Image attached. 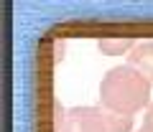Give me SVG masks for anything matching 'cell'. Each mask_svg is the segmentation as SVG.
<instances>
[{
    "label": "cell",
    "mask_w": 153,
    "mask_h": 132,
    "mask_svg": "<svg viewBox=\"0 0 153 132\" xmlns=\"http://www.w3.org/2000/svg\"><path fill=\"white\" fill-rule=\"evenodd\" d=\"M151 81L130 64L115 66L100 81V107L107 112L133 117L138 109L151 107Z\"/></svg>",
    "instance_id": "obj_1"
},
{
    "label": "cell",
    "mask_w": 153,
    "mask_h": 132,
    "mask_svg": "<svg viewBox=\"0 0 153 132\" xmlns=\"http://www.w3.org/2000/svg\"><path fill=\"white\" fill-rule=\"evenodd\" d=\"M56 132H107L102 107H71L61 109L56 104Z\"/></svg>",
    "instance_id": "obj_2"
},
{
    "label": "cell",
    "mask_w": 153,
    "mask_h": 132,
    "mask_svg": "<svg viewBox=\"0 0 153 132\" xmlns=\"http://www.w3.org/2000/svg\"><path fill=\"white\" fill-rule=\"evenodd\" d=\"M128 64H130L133 69H138V71L151 81V87H153V41L138 43L135 48L128 54Z\"/></svg>",
    "instance_id": "obj_3"
},
{
    "label": "cell",
    "mask_w": 153,
    "mask_h": 132,
    "mask_svg": "<svg viewBox=\"0 0 153 132\" xmlns=\"http://www.w3.org/2000/svg\"><path fill=\"white\" fill-rule=\"evenodd\" d=\"M135 46H138L135 38H100L97 41V48L105 56H120L125 51H133Z\"/></svg>",
    "instance_id": "obj_4"
},
{
    "label": "cell",
    "mask_w": 153,
    "mask_h": 132,
    "mask_svg": "<svg viewBox=\"0 0 153 132\" xmlns=\"http://www.w3.org/2000/svg\"><path fill=\"white\" fill-rule=\"evenodd\" d=\"M105 112V125H107V132H130L133 130V117L128 114H117V112Z\"/></svg>",
    "instance_id": "obj_5"
},
{
    "label": "cell",
    "mask_w": 153,
    "mask_h": 132,
    "mask_svg": "<svg viewBox=\"0 0 153 132\" xmlns=\"http://www.w3.org/2000/svg\"><path fill=\"white\" fill-rule=\"evenodd\" d=\"M143 127H146L148 132H153V102H151V107H148V112H146V120H143Z\"/></svg>",
    "instance_id": "obj_6"
},
{
    "label": "cell",
    "mask_w": 153,
    "mask_h": 132,
    "mask_svg": "<svg viewBox=\"0 0 153 132\" xmlns=\"http://www.w3.org/2000/svg\"><path fill=\"white\" fill-rule=\"evenodd\" d=\"M138 132H148V130H146V127H140V130H138Z\"/></svg>",
    "instance_id": "obj_7"
}]
</instances>
